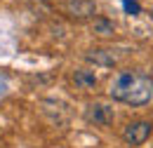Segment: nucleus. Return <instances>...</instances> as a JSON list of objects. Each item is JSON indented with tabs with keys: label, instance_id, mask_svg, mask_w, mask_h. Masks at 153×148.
I'll return each mask as SVG.
<instances>
[{
	"label": "nucleus",
	"instance_id": "obj_8",
	"mask_svg": "<svg viewBox=\"0 0 153 148\" xmlns=\"http://www.w3.org/2000/svg\"><path fill=\"white\" fill-rule=\"evenodd\" d=\"M123 10H125L127 14H132V17L141 14V5H139L137 0H123Z\"/></svg>",
	"mask_w": 153,
	"mask_h": 148
},
{
	"label": "nucleus",
	"instance_id": "obj_6",
	"mask_svg": "<svg viewBox=\"0 0 153 148\" xmlns=\"http://www.w3.org/2000/svg\"><path fill=\"white\" fill-rule=\"evenodd\" d=\"M73 80H76L78 87H94L97 85V75L92 71H76Z\"/></svg>",
	"mask_w": 153,
	"mask_h": 148
},
{
	"label": "nucleus",
	"instance_id": "obj_1",
	"mask_svg": "<svg viewBox=\"0 0 153 148\" xmlns=\"http://www.w3.org/2000/svg\"><path fill=\"white\" fill-rule=\"evenodd\" d=\"M111 96L130 106H146L153 99V78L139 71H125L111 82Z\"/></svg>",
	"mask_w": 153,
	"mask_h": 148
},
{
	"label": "nucleus",
	"instance_id": "obj_4",
	"mask_svg": "<svg viewBox=\"0 0 153 148\" xmlns=\"http://www.w3.org/2000/svg\"><path fill=\"white\" fill-rule=\"evenodd\" d=\"M85 118L94 125H111L113 122V108H108L104 104H94V106H87Z\"/></svg>",
	"mask_w": 153,
	"mask_h": 148
},
{
	"label": "nucleus",
	"instance_id": "obj_7",
	"mask_svg": "<svg viewBox=\"0 0 153 148\" xmlns=\"http://www.w3.org/2000/svg\"><path fill=\"white\" fill-rule=\"evenodd\" d=\"M94 31L97 33H101V36H113V24L108 21V19H97L94 21Z\"/></svg>",
	"mask_w": 153,
	"mask_h": 148
},
{
	"label": "nucleus",
	"instance_id": "obj_2",
	"mask_svg": "<svg viewBox=\"0 0 153 148\" xmlns=\"http://www.w3.org/2000/svg\"><path fill=\"white\" fill-rule=\"evenodd\" d=\"M151 136V122H146V120H137V122H130L125 132H123V139H125V144H130V146H141V144H146V139Z\"/></svg>",
	"mask_w": 153,
	"mask_h": 148
},
{
	"label": "nucleus",
	"instance_id": "obj_5",
	"mask_svg": "<svg viewBox=\"0 0 153 148\" xmlns=\"http://www.w3.org/2000/svg\"><path fill=\"white\" fill-rule=\"evenodd\" d=\"M85 59L92 61V64H97V66H113L115 61H118V56L113 54V50H92Z\"/></svg>",
	"mask_w": 153,
	"mask_h": 148
},
{
	"label": "nucleus",
	"instance_id": "obj_9",
	"mask_svg": "<svg viewBox=\"0 0 153 148\" xmlns=\"http://www.w3.org/2000/svg\"><path fill=\"white\" fill-rule=\"evenodd\" d=\"M151 17H153V10H151Z\"/></svg>",
	"mask_w": 153,
	"mask_h": 148
},
{
	"label": "nucleus",
	"instance_id": "obj_3",
	"mask_svg": "<svg viewBox=\"0 0 153 148\" xmlns=\"http://www.w3.org/2000/svg\"><path fill=\"white\" fill-rule=\"evenodd\" d=\"M66 12L73 19H90V17H94L97 5L92 0H68L66 2Z\"/></svg>",
	"mask_w": 153,
	"mask_h": 148
}]
</instances>
